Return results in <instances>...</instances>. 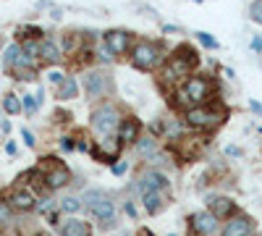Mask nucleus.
Wrapping results in <instances>:
<instances>
[{
  "mask_svg": "<svg viewBox=\"0 0 262 236\" xmlns=\"http://www.w3.org/2000/svg\"><path fill=\"white\" fill-rule=\"evenodd\" d=\"M149 189H168V179L160 174V170H147V174L139 179V195H144V191Z\"/></svg>",
  "mask_w": 262,
  "mask_h": 236,
  "instance_id": "8",
  "label": "nucleus"
},
{
  "mask_svg": "<svg viewBox=\"0 0 262 236\" xmlns=\"http://www.w3.org/2000/svg\"><path fill=\"white\" fill-rule=\"evenodd\" d=\"M217 121H221V113L207 111V108H191V111L186 113V123L194 126V128H210V126H215Z\"/></svg>",
  "mask_w": 262,
  "mask_h": 236,
  "instance_id": "4",
  "label": "nucleus"
},
{
  "mask_svg": "<svg viewBox=\"0 0 262 236\" xmlns=\"http://www.w3.org/2000/svg\"><path fill=\"white\" fill-rule=\"evenodd\" d=\"M196 66V53L191 48H181L170 60V69H168V76H184L189 74L191 69Z\"/></svg>",
  "mask_w": 262,
  "mask_h": 236,
  "instance_id": "3",
  "label": "nucleus"
},
{
  "mask_svg": "<svg viewBox=\"0 0 262 236\" xmlns=\"http://www.w3.org/2000/svg\"><path fill=\"white\" fill-rule=\"evenodd\" d=\"M196 37H200V42H202L205 48H210V50H215V48H217V42H215V39H212V37H210L207 32H200Z\"/></svg>",
  "mask_w": 262,
  "mask_h": 236,
  "instance_id": "28",
  "label": "nucleus"
},
{
  "mask_svg": "<svg viewBox=\"0 0 262 236\" xmlns=\"http://www.w3.org/2000/svg\"><path fill=\"white\" fill-rule=\"evenodd\" d=\"M155 149H158V139H152V137H142L137 142V153L149 158V155H155Z\"/></svg>",
  "mask_w": 262,
  "mask_h": 236,
  "instance_id": "21",
  "label": "nucleus"
},
{
  "mask_svg": "<svg viewBox=\"0 0 262 236\" xmlns=\"http://www.w3.org/2000/svg\"><path fill=\"white\" fill-rule=\"evenodd\" d=\"M39 55L42 58H45V60H58L60 55H63V50H60V45H58V42L55 39H45V42H42V45H39Z\"/></svg>",
  "mask_w": 262,
  "mask_h": 236,
  "instance_id": "19",
  "label": "nucleus"
},
{
  "mask_svg": "<svg viewBox=\"0 0 262 236\" xmlns=\"http://www.w3.org/2000/svg\"><path fill=\"white\" fill-rule=\"evenodd\" d=\"M21 55H24V50H21L18 45H8L6 53H3V63H6V69H16L18 63H21Z\"/></svg>",
  "mask_w": 262,
  "mask_h": 236,
  "instance_id": "20",
  "label": "nucleus"
},
{
  "mask_svg": "<svg viewBox=\"0 0 262 236\" xmlns=\"http://www.w3.org/2000/svg\"><path fill=\"white\" fill-rule=\"evenodd\" d=\"M118 137L121 139H126V142H131V139H137V132H139V123L137 121H123L121 126H118Z\"/></svg>",
  "mask_w": 262,
  "mask_h": 236,
  "instance_id": "22",
  "label": "nucleus"
},
{
  "mask_svg": "<svg viewBox=\"0 0 262 236\" xmlns=\"http://www.w3.org/2000/svg\"><path fill=\"white\" fill-rule=\"evenodd\" d=\"M126 170H128V163H113V174L116 176H123Z\"/></svg>",
  "mask_w": 262,
  "mask_h": 236,
  "instance_id": "32",
  "label": "nucleus"
},
{
  "mask_svg": "<svg viewBox=\"0 0 262 236\" xmlns=\"http://www.w3.org/2000/svg\"><path fill=\"white\" fill-rule=\"evenodd\" d=\"M11 221V207L6 202H0V226H6Z\"/></svg>",
  "mask_w": 262,
  "mask_h": 236,
  "instance_id": "29",
  "label": "nucleus"
},
{
  "mask_svg": "<svg viewBox=\"0 0 262 236\" xmlns=\"http://www.w3.org/2000/svg\"><path fill=\"white\" fill-rule=\"evenodd\" d=\"M90 210H92V216H95L97 221H105L102 226H111V223H113V212H116V205H113L111 200H107V197H100V200H97V202H95Z\"/></svg>",
  "mask_w": 262,
  "mask_h": 236,
  "instance_id": "9",
  "label": "nucleus"
},
{
  "mask_svg": "<svg viewBox=\"0 0 262 236\" xmlns=\"http://www.w3.org/2000/svg\"><path fill=\"white\" fill-rule=\"evenodd\" d=\"M21 137H24L27 147H34V137H32V132H29V128H21Z\"/></svg>",
  "mask_w": 262,
  "mask_h": 236,
  "instance_id": "33",
  "label": "nucleus"
},
{
  "mask_svg": "<svg viewBox=\"0 0 262 236\" xmlns=\"http://www.w3.org/2000/svg\"><path fill=\"white\" fill-rule=\"evenodd\" d=\"M84 87H86V95H90V97H102L107 90H111V81H107L105 74L92 71V74L84 76Z\"/></svg>",
  "mask_w": 262,
  "mask_h": 236,
  "instance_id": "6",
  "label": "nucleus"
},
{
  "mask_svg": "<svg viewBox=\"0 0 262 236\" xmlns=\"http://www.w3.org/2000/svg\"><path fill=\"white\" fill-rule=\"evenodd\" d=\"M60 147H63V149H74V142H71V139H63Z\"/></svg>",
  "mask_w": 262,
  "mask_h": 236,
  "instance_id": "36",
  "label": "nucleus"
},
{
  "mask_svg": "<svg viewBox=\"0 0 262 236\" xmlns=\"http://www.w3.org/2000/svg\"><path fill=\"white\" fill-rule=\"evenodd\" d=\"M105 48L111 50L113 55H123L128 50V32L123 29H111L105 34Z\"/></svg>",
  "mask_w": 262,
  "mask_h": 236,
  "instance_id": "7",
  "label": "nucleus"
},
{
  "mask_svg": "<svg viewBox=\"0 0 262 236\" xmlns=\"http://www.w3.org/2000/svg\"><path fill=\"white\" fill-rule=\"evenodd\" d=\"M3 108H6V113H8V116H16V113L21 111V102H18V97H16V95H6Z\"/></svg>",
  "mask_w": 262,
  "mask_h": 236,
  "instance_id": "23",
  "label": "nucleus"
},
{
  "mask_svg": "<svg viewBox=\"0 0 262 236\" xmlns=\"http://www.w3.org/2000/svg\"><path fill=\"white\" fill-rule=\"evenodd\" d=\"M97 55H100V60H102V63H111V60H113V53L107 50V48H100V50H97Z\"/></svg>",
  "mask_w": 262,
  "mask_h": 236,
  "instance_id": "31",
  "label": "nucleus"
},
{
  "mask_svg": "<svg viewBox=\"0 0 262 236\" xmlns=\"http://www.w3.org/2000/svg\"><path fill=\"white\" fill-rule=\"evenodd\" d=\"M6 149H8L11 155H16V144H13V142H8V144H6Z\"/></svg>",
  "mask_w": 262,
  "mask_h": 236,
  "instance_id": "38",
  "label": "nucleus"
},
{
  "mask_svg": "<svg viewBox=\"0 0 262 236\" xmlns=\"http://www.w3.org/2000/svg\"><path fill=\"white\" fill-rule=\"evenodd\" d=\"M121 126V116L113 105H100V108L92 113V128L102 137H113Z\"/></svg>",
  "mask_w": 262,
  "mask_h": 236,
  "instance_id": "1",
  "label": "nucleus"
},
{
  "mask_svg": "<svg viewBox=\"0 0 262 236\" xmlns=\"http://www.w3.org/2000/svg\"><path fill=\"white\" fill-rule=\"evenodd\" d=\"M207 95H210V84L200 76H194L184 84V100H189V102H205Z\"/></svg>",
  "mask_w": 262,
  "mask_h": 236,
  "instance_id": "5",
  "label": "nucleus"
},
{
  "mask_svg": "<svg viewBox=\"0 0 262 236\" xmlns=\"http://www.w3.org/2000/svg\"><path fill=\"white\" fill-rule=\"evenodd\" d=\"M76 95H79V84H76V79H74V76H66L63 84L58 87V100H74Z\"/></svg>",
  "mask_w": 262,
  "mask_h": 236,
  "instance_id": "18",
  "label": "nucleus"
},
{
  "mask_svg": "<svg viewBox=\"0 0 262 236\" xmlns=\"http://www.w3.org/2000/svg\"><path fill=\"white\" fill-rule=\"evenodd\" d=\"M142 202H144V207H147V212H160V207H163V195L158 189H149V191H144L142 195Z\"/></svg>",
  "mask_w": 262,
  "mask_h": 236,
  "instance_id": "17",
  "label": "nucleus"
},
{
  "mask_svg": "<svg viewBox=\"0 0 262 236\" xmlns=\"http://www.w3.org/2000/svg\"><path fill=\"white\" fill-rule=\"evenodd\" d=\"M226 153H228V155H242V149H238V147H228Z\"/></svg>",
  "mask_w": 262,
  "mask_h": 236,
  "instance_id": "37",
  "label": "nucleus"
},
{
  "mask_svg": "<svg viewBox=\"0 0 262 236\" xmlns=\"http://www.w3.org/2000/svg\"><path fill=\"white\" fill-rule=\"evenodd\" d=\"M21 50H24V55H29V58H37V55H39V45H37L34 39H29Z\"/></svg>",
  "mask_w": 262,
  "mask_h": 236,
  "instance_id": "26",
  "label": "nucleus"
},
{
  "mask_svg": "<svg viewBox=\"0 0 262 236\" xmlns=\"http://www.w3.org/2000/svg\"><path fill=\"white\" fill-rule=\"evenodd\" d=\"M45 181H48V189H60V186H66V184H69L71 181V174H69V170H66L60 163L50 170V174L45 176Z\"/></svg>",
  "mask_w": 262,
  "mask_h": 236,
  "instance_id": "11",
  "label": "nucleus"
},
{
  "mask_svg": "<svg viewBox=\"0 0 262 236\" xmlns=\"http://www.w3.org/2000/svg\"><path fill=\"white\" fill-rule=\"evenodd\" d=\"M11 205H13L16 210H32V207H34V195H32L29 189H18V191H13Z\"/></svg>",
  "mask_w": 262,
  "mask_h": 236,
  "instance_id": "16",
  "label": "nucleus"
},
{
  "mask_svg": "<svg viewBox=\"0 0 262 236\" xmlns=\"http://www.w3.org/2000/svg\"><path fill=\"white\" fill-rule=\"evenodd\" d=\"M252 111H254V113H262V105H259V102H252Z\"/></svg>",
  "mask_w": 262,
  "mask_h": 236,
  "instance_id": "39",
  "label": "nucleus"
},
{
  "mask_svg": "<svg viewBox=\"0 0 262 236\" xmlns=\"http://www.w3.org/2000/svg\"><path fill=\"white\" fill-rule=\"evenodd\" d=\"M160 63V48L155 42H139L134 48V66L139 71H149Z\"/></svg>",
  "mask_w": 262,
  "mask_h": 236,
  "instance_id": "2",
  "label": "nucleus"
},
{
  "mask_svg": "<svg viewBox=\"0 0 262 236\" xmlns=\"http://www.w3.org/2000/svg\"><path fill=\"white\" fill-rule=\"evenodd\" d=\"M252 48H254V50H262V39H259V37L252 39Z\"/></svg>",
  "mask_w": 262,
  "mask_h": 236,
  "instance_id": "35",
  "label": "nucleus"
},
{
  "mask_svg": "<svg viewBox=\"0 0 262 236\" xmlns=\"http://www.w3.org/2000/svg\"><path fill=\"white\" fill-rule=\"evenodd\" d=\"M236 210V205L228 200V197H215L212 202H210V212L215 218H226V216H231V212Z\"/></svg>",
  "mask_w": 262,
  "mask_h": 236,
  "instance_id": "15",
  "label": "nucleus"
},
{
  "mask_svg": "<svg viewBox=\"0 0 262 236\" xmlns=\"http://www.w3.org/2000/svg\"><path fill=\"white\" fill-rule=\"evenodd\" d=\"M63 79H66V74H63V71H58V69L48 71V81H50V84H58V87H60V84H63Z\"/></svg>",
  "mask_w": 262,
  "mask_h": 236,
  "instance_id": "27",
  "label": "nucleus"
},
{
  "mask_svg": "<svg viewBox=\"0 0 262 236\" xmlns=\"http://www.w3.org/2000/svg\"><path fill=\"white\" fill-rule=\"evenodd\" d=\"M60 236H90V226L84 221H76V218H69L60 223Z\"/></svg>",
  "mask_w": 262,
  "mask_h": 236,
  "instance_id": "13",
  "label": "nucleus"
},
{
  "mask_svg": "<svg viewBox=\"0 0 262 236\" xmlns=\"http://www.w3.org/2000/svg\"><path fill=\"white\" fill-rule=\"evenodd\" d=\"M191 226L194 231H200V233H212L217 228V218L212 216V212H194V218H191Z\"/></svg>",
  "mask_w": 262,
  "mask_h": 236,
  "instance_id": "10",
  "label": "nucleus"
},
{
  "mask_svg": "<svg viewBox=\"0 0 262 236\" xmlns=\"http://www.w3.org/2000/svg\"><path fill=\"white\" fill-rule=\"evenodd\" d=\"M24 111H27V113H34V111H37V102H34V97H32V95H27V97H24Z\"/></svg>",
  "mask_w": 262,
  "mask_h": 236,
  "instance_id": "30",
  "label": "nucleus"
},
{
  "mask_svg": "<svg viewBox=\"0 0 262 236\" xmlns=\"http://www.w3.org/2000/svg\"><path fill=\"white\" fill-rule=\"evenodd\" d=\"M249 231H252V221L249 218H233V221L226 223L223 236H249Z\"/></svg>",
  "mask_w": 262,
  "mask_h": 236,
  "instance_id": "12",
  "label": "nucleus"
},
{
  "mask_svg": "<svg viewBox=\"0 0 262 236\" xmlns=\"http://www.w3.org/2000/svg\"><path fill=\"white\" fill-rule=\"evenodd\" d=\"M118 149H121V142H118V139H113V142H102V144L95 149V155H97L100 160H105V163H113V160L118 158Z\"/></svg>",
  "mask_w": 262,
  "mask_h": 236,
  "instance_id": "14",
  "label": "nucleus"
},
{
  "mask_svg": "<svg viewBox=\"0 0 262 236\" xmlns=\"http://www.w3.org/2000/svg\"><path fill=\"white\" fill-rule=\"evenodd\" d=\"M249 16H252V21H257V24H262V0H257V3H252V8H249Z\"/></svg>",
  "mask_w": 262,
  "mask_h": 236,
  "instance_id": "25",
  "label": "nucleus"
},
{
  "mask_svg": "<svg viewBox=\"0 0 262 236\" xmlns=\"http://www.w3.org/2000/svg\"><path fill=\"white\" fill-rule=\"evenodd\" d=\"M163 29H165V32H168V34H179V32H181V29H179V27H170V24H165V27H163Z\"/></svg>",
  "mask_w": 262,
  "mask_h": 236,
  "instance_id": "34",
  "label": "nucleus"
},
{
  "mask_svg": "<svg viewBox=\"0 0 262 236\" xmlns=\"http://www.w3.org/2000/svg\"><path fill=\"white\" fill-rule=\"evenodd\" d=\"M39 236H48V233H39Z\"/></svg>",
  "mask_w": 262,
  "mask_h": 236,
  "instance_id": "40",
  "label": "nucleus"
},
{
  "mask_svg": "<svg viewBox=\"0 0 262 236\" xmlns=\"http://www.w3.org/2000/svg\"><path fill=\"white\" fill-rule=\"evenodd\" d=\"M60 207H63L66 212H79V210L84 207V202H81V197H66V200L60 202Z\"/></svg>",
  "mask_w": 262,
  "mask_h": 236,
  "instance_id": "24",
  "label": "nucleus"
}]
</instances>
